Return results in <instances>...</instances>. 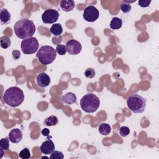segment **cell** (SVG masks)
Here are the masks:
<instances>
[{
    "label": "cell",
    "mask_w": 159,
    "mask_h": 159,
    "mask_svg": "<svg viewBox=\"0 0 159 159\" xmlns=\"http://www.w3.org/2000/svg\"><path fill=\"white\" fill-rule=\"evenodd\" d=\"M16 35L20 39L32 37L35 32V26L32 20L28 19H22L14 25Z\"/></svg>",
    "instance_id": "cell-1"
},
{
    "label": "cell",
    "mask_w": 159,
    "mask_h": 159,
    "mask_svg": "<svg viewBox=\"0 0 159 159\" xmlns=\"http://www.w3.org/2000/svg\"><path fill=\"white\" fill-rule=\"evenodd\" d=\"M2 99L9 106L16 107L23 102L24 100V92L17 86L10 87L4 93Z\"/></svg>",
    "instance_id": "cell-2"
},
{
    "label": "cell",
    "mask_w": 159,
    "mask_h": 159,
    "mask_svg": "<svg viewBox=\"0 0 159 159\" xmlns=\"http://www.w3.org/2000/svg\"><path fill=\"white\" fill-rule=\"evenodd\" d=\"M80 106L83 111L87 113H93L97 111L100 106L99 98L93 93H88L80 100Z\"/></svg>",
    "instance_id": "cell-3"
},
{
    "label": "cell",
    "mask_w": 159,
    "mask_h": 159,
    "mask_svg": "<svg viewBox=\"0 0 159 159\" xmlns=\"http://www.w3.org/2000/svg\"><path fill=\"white\" fill-rule=\"evenodd\" d=\"M56 57V50L54 48L49 45L42 46L36 54V57L43 65H49L53 63Z\"/></svg>",
    "instance_id": "cell-4"
},
{
    "label": "cell",
    "mask_w": 159,
    "mask_h": 159,
    "mask_svg": "<svg viewBox=\"0 0 159 159\" xmlns=\"http://www.w3.org/2000/svg\"><path fill=\"white\" fill-rule=\"evenodd\" d=\"M146 99L137 94L130 95L127 99L128 108L134 113H142L146 106Z\"/></svg>",
    "instance_id": "cell-5"
},
{
    "label": "cell",
    "mask_w": 159,
    "mask_h": 159,
    "mask_svg": "<svg viewBox=\"0 0 159 159\" xmlns=\"http://www.w3.org/2000/svg\"><path fill=\"white\" fill-rule=\"evenodd\" d=\"M39 43L35 37H32L22 41L20 47L24 54L30 55L35 53L39 50Z\"/></svg>",
    "instance_id": "cell-6"
},
{
    "label": "cell",
    "mask_w": 159,
    "mask_h": 159,
    "mask_svg": "<svg viewBox=\"0 0 159 159\" xmlns=\"http://www.w3.org/2000/svg\"><path fill=\"white\" fill-rule=\"evenodd\" d=\"M59 17V12L56 9H48L42 15V20L44 24H53Z\"/></svg>",
    "instance_id": "cell-7"
},
{
    "label": "cell",
    "mask_w": 159,
    "mask_h": 159,
    "mask_svg": "<svg viewBox=\"0 0 159 159\" xmlns=\"http://www.w3.org/2000/svg\"><path fill=\"white\" fill-rule=\"evenodd\" d=\"M83 16L84 19L86 21L93 22L96 21L98 19L99 13L98 9L96 7L89 6L85 8Z\"/></svg>",
    "instance_id": "cell-8"
},
{
    "label": "cell",
    "mask_w": 159,
    "mask_h": 159,
    "mask_svg": "<svg viewBox=\"0 0 159 159\" xmlns=\"http://www.w3.org/2000/svg\"><path fill=\"white\" fill-rule=\"evenodd\" d=\"M66 51L70 55H78L79 54L82 49L81 44L80 42L71 39L68 41L66 43Z\"/></svg>",
    "instance_id": "cell-9"
},
{
    "label": "cell",
    "mask_w": 159,
    "mask_h": 159,
    "mask_svg": "<svg viewBox=\"0 0 159 159\" xmlns=\"http://www.w3.org/2000/svg\"><path fill=\"white\" fill-rule=\"evenodd\" d=\"M36 81L37 84L41 88L47 87L50 83V76L45 73L42 72L37 75L36 77Z\"/></svg>",
    "instance_id": "cell-10"
},
{
    "label": "cell",
    "mask_w": 159,
    "mask_h": 159,
    "mask_svg": "<svg viewBox=\"0 0 159 159\" xmlns=\"http://www.w3.org/2000/svg\"><path fill=\"white\" fill-rule=\"evenodd\" d=\"M22 137V132L19 129H13L9 134V139L12 143H17L20 142Z\"/></svg>",
    "instance_id": "cell-11"
},
{
    "label": "cell",
    "mask_w": 159,
    "mask_h": 159,
    "mask_svg": "<svg viewBox=\"0 0 159 159\" xmlns=\"http://www.w3.org/2000/svg\"><path fill=\"white\" fill-rule=\"evenodd\" d=\"M55 145L51 140H47L44 141L40 147L41 152L45 155L51 154V153L55 150Z\"/></svg>",
    "instance_id": "cell-12"
},
{
    "label": "cell",
    "mask_w": 159,
    "mask_h": 159,
    "mask_svg": "<svg viewBox=\"0 0 159 159\" xmlns=\"http://www.w3.org/2000/svg\"><path fill=\"white\" fill-rule=\"evenodd\" d=\"M60 6L63 11L65 12H70L74 9L75 3L73 0H62L60 1Z\"/></svg>",
    "instance_id": "cell-13"
},
{
    "label": "cell",
    "mask_w": 159,
    "mask_h": 159,
    "mask_svg": "<svg viewBox=\"0 0 159 159\" xmlns=\"http://www.w3.org/2000/svg\"><path fill=\"white\" fill-rule=\"evenodd\" d=\"M76 96L71 92H68L61 97V101L66 104H72L76 102Z\"/></svg>",
    "instance_id": "cell-14"
},
{
    "label": "cell",
    "mask_w": 159,
    "mask_h": 159,
    "mask_svg": "<svg viewBox=\"0 0 159 159\" xmlns=\"http://www.w3.org/2000/svg\"><path fill=\"white\" fill-rule=\"evenodd\" d=\"M0 19L1 24H9L11 21V14L7 9H2L0 12Z\"/></svg>",
    "instance_id": "cell-15"
},
{
    "label": "cell",
    "mask_w": 159,
    "mask_h": 159,
    "mask_svg": "<svg viewBox=\"0 0 159 159\" xmlns=\"http://www.w3.org/2000/svg\"><path fill=\"white\" fill-rule=\"evenodd\" d=\"M122 25V20L121 19L114 17L112 19L110 22V27L113 30H117L121 28Z\"/></svg>",
    "instance_id": "cell-16"
},
{
    "label": "cell",
    "mask_w": 159,
    "mask_h": 159,
    "mask_svg": "<svg viewBox=\"0 0 159 159\" xmlns=\"http://www.w3.org/2000/svg\"><path fill=\"white\" fill-rule=\"evenodd\" d=\"M99 132L103 135H107L110 134L111 131V126L106 123H102L99 125L98 127Z\"/></svg>",
    "instance_id": "cell-17"
},
{
    "label": "cell",
    "mask_w": 159,
    "mask_h": 159,
    "mask_svg": "<svg viewBox=\"0 0 159 159\" xmlns=\"http://www.w3.org/2000/svg\"><path fill=\"white\" fill-rule=\"evenodd\" d=\"M50 31L54 35L59 36L63 32V28H62V26L60 24H59V23L54 24L50 27Z\"/></svg>",
    "instance_id": "cell-18"
},
{
    "label": "cell",
    "mask_w": 159,
    "mask_h": 159,
    "mask_svg": "<svg viewBox=\"0 0 159 159\" xmlns=\"http://www.w3.org/2000/svg\"><path fill=\"white\" fill-rule=\"evenodd\" d=\"M58 122V119L55 116H50L46 118L44 120V124L47 126H53L56 125Z\"/></svg>",
    "instance_id": "cell-19"
},
{
    "label": "cell",
    "mask_w": 159,
    "mask_h": 159,
    "mask_svg": "<svg viewBox=\"0 0 159 159\" xmlns=\"http://www.w3.org/2000/svg\"><path fill=\"white\" fill-rule=\"evenodd\" d=\"M0 43L1 47L4 49H6L10 47L11 42L9 37L4 35L0 38Z\"/></svg>",
    "instance_id": "cell-20"
},
{
    "label": "cell",
    "mask_w": 159,
    "mask_h": 159,
    "mask_svg": "<svg viewBox=\"0 0 159 159\" xmlns=\"http://www.w3.org/2000/svg\"><path fill=\"white\" fill-rule=\"evenodd\" d=\"M9 148V139L7 137L3 138L0 140V148L2 150H7Z\"/></svg>",
    "instance_id": "cell-21"
},
{
    "label": "cell",
    "mask_w": 159,
    "mask_h": 159,
    "mask_svg": "<svg viewBox=\"0 0 159 159\" xmlns=\"http://www.w3.org/2000/svg\"><path fill=\"white\" fill-rule=\"evenodd\" d=\"M30 152L27 148H24L19 153V157L22 159H28L30 157Z\"/></svg>",
    "instance_id": "cell-22"
},
{
    "label": "cell",
    "mask_w": 159,
    "mask_h": 159,
    "mask_svg": "<svg viewBox=\"0 0 159 159\" xmlns=\"http://www.w3.org/2000/svg\"><path fill=\"white\" fill-rule=\"evenodd\" d=\"M64 158V155L61 152L54 150L51 153L50 156V159H63Z\"/></svg>",
    "instance_id": "cell-23"
},
{
    "label": "cell",
    "mask_w": 159,
    "mask_h": 159,
    "mask_svg": "<svg viewBox=\"0 0 159 159\" xmlns=\"http://www.w3.org/2000/svg\"><path fill=\"white\" fill-rule=\"evenodd\" d=\"M56 52L60 55H64L66 54V45H61V44H59L57 45L56 49H55Z\"/></svg>",
    "instance_id": "cell-24"
},
{
    "label": "cell",
    "mask_w": 159,
    "mask_h": 159,
    "mask_svg": "<svg viewBox=\"0 0 159 159\" xmlns=\"http://www.w3.org/2000/svg\"><path fill=\"white\" fill-rule=\"evenodd\" d=\"M130 134V129L128 127L122 126L119 129V134L121 137H127Z\"/></svg>",
    "instance_id": "cell-25"
},
{
    "label": "cell",
    "mask_w": 159,
    "mask_h": 159,
    "mask_svg": "<svg viewBox=\"0 0 159 159\" xmlns=\"http://www.w3.org/2000/svg\"><path fill=\"white\" fill-rule=\"evenodd\" d=\"M120 10L124 12V13H128L130 11L131 9H132V7H131V5L130 4H127V3H125V2H123L120 4Z\"/></svg>",
    "instance_id": "cell-26"
},
{
    "label": "cell",
    "mask_w": 159,
    "mask_h": 159,
    "mask_svg": "<svg viewBox=\"0 0 159 159\" xmlns=\"http://www.w3.org/2000/svg\"><path fill=\"white\" fill-rule=\"evenodd\" d=\"M95 75H96V73H95L94 70L93 68H91L86 69L84 71L85 76L88 78H93V77H94Z\"/></svg>",
    "instance_id": "cell-27"
},
{
    "label": "cell",
    "mask_w": 159,
    "mask_h": 159,
    "mask_svg": "<svg viewBox=\"0 0 159 159\" xmlns=\"http://www.w3.org/2000/svg\"><path fill=\"white\" fill-rule=\"evenodd\" d=\"M151 3L150 0H139L138 1L139 5L142 7H148Z\"/></svg>",
    "instance_id": "cell-28"
},
{
    "label": "cell",
    "mask_w": 159,
    "mask_h": 159,
    "mask_svg": "<svg viewBox=\"0 0 159 159\" xmlns=\"http://www.w3.org/2000/svg\"><path fill=\"white\" fill-rule=\"evenodd\" d=\"M12 58L14 60H18L20 57V53L19 50H14L12 51Z\"/></svg>",
    "instance_id": "cell-29"
},
{
    "label": "cell",
    "mask_w": 159,
    "mask_h": 159,
    "mask_svg": "<svg viewBox=\"0 0 159 159\" xmlns=\"http://www.w3.org/2000/svg\"><path fill=\"white\" fill-rule=\"evenodd\" d=\"M50 134V130L49 129H48L47 128H45L42 130V134L43 136H46V137H48Z\"/></svg>",
    "instance_id": "cell-30"
}]
</instances>
